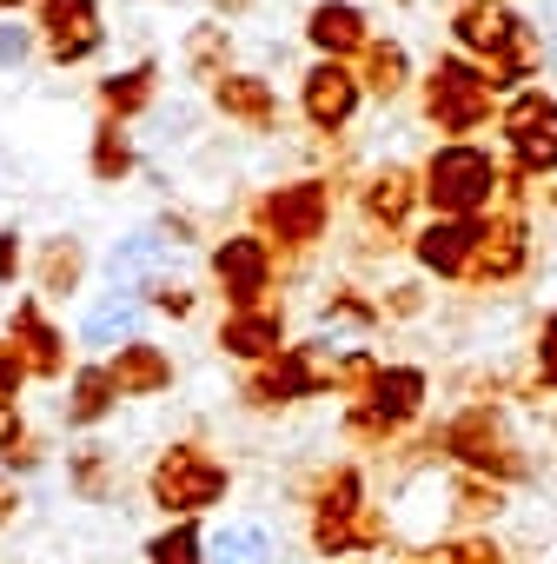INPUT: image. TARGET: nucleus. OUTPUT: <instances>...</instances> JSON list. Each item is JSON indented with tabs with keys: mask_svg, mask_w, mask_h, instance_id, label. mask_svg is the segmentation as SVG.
Wrapping results in <instances>:
<instances>
[{
	"mask_svg": "<svg viewBox=\"0 0 557 564\" xmlns=\"http://www.w3.org/2000/svg\"><path fill=\"white\" fill-rule=\"evenodd\" d=\"M252 219H259V239L265 246H278V252H313L326 239V226H332V186L326 180L272 186V193H259Z\"/></svg>",
	"mask_w": 557,
	"mask_h": 564,
	"instance_id": "5",
	"label": "nucleus"
},
{
	"mask_svg": "<svg viewBox=\"0 0 557 564\" xmlns=\"http://www.w3.org/2000/svg\"><path fill=\"white\" fill-rule=\"evenodd\" d=\"M34 34L47 47L54 67H80L107 47V28H100V0H34Z\"/></svg>",
	"mask_w": 557,
	"mask_h": 564,
	"instance_id": "11",
	"label": "nucleus"
},
{
	"mask_svg": "<svg viewBox=\"0 0 557 564\" xmlns=\"http://www.w3.org/2000/svg\"><path fill=\"white\" fill-rule=\"evenodd\" d=\"M313 544H319L326 557H346V551H372V544H385V518L365 505V485H359L352 465L326 478L319 511H313Z\"/></svg>",
	"mask_w": 557,
	"mask_h": 564,
	"instance_id": "7",
	"label": "nucleus"
},
{
	"mask_svg": "<svg viewBox=\"0 0 557 564\" xmlns=\"http://www.w3.org/2000/svg\"><path fill=\"white\" fill-rule=\"evenodd\" d=\"M212 107H219L232 127H245V133H272V127H278V94H272V80H259V74H219V80H212Z\"/></svg>",
	"mask_w": 557,
	"mask_h": 564,
	"instance_id": "19",
	"label": "nucleus"
},
{
	"mask_svg": "<svg viewBox=\"0 0 557 564\" xmlns=\"http://www.w3.org/2000/svg\"><path fill=\"white\" fill-rule=\"evenodd\" d=\"M94 173H100V180H127V173H133V140H127L120 120H100V127H94Z\"/></svg>",
	"mask_w": 557,
	"mask_h": 564,
	"instance_id": "28",
	"label": "nucleus"
},
{
	"mask_svg": "<svg viewBox=\"0 0 557 564\" xmlns=\"http://www.w3.org/2000/svg\"><path fill=\"white\" fill-rule=\"evenodd\" d=\"M531 379L544 392H557V306L537 319V339H531Z\"/></svg>",
	"mask_w": 557,
	"mask_h": 564,
	"instance_id": "33",
	"label": "nucleus"
},
{
	"mask_svg": "<svg viewBox=\"0 0 557 564\" xmlns=\"http://www.w3.org/2000/svg\"><path fill=\"white\" fill-rule=\"evenodd\" d=\"M418 193L432 219H484L504 206V153L478 140H445L418 166Z\"/></svg>",
	"mask_w": 557,
	"mask_h": 564,
	"instance_id": "2",
	"label": "nucleus"
},
{
	"mask_svg": "<svg viewBox=\"0 0 557 564\" xmlns=\"http://www.w3.org/2000/svg\"><path fill=\"white\" fill-rule=\"evenodd\" d=\"M113 399H120L113 372H107V366H87V372L74 379V405H67V419H74V425H94V419H100Z\"/></svg>",
	"mask_w": 557,
	"mask_h": 564,
	"instance_id": "27",
	"label": "nucleus"
},
{
	"mask_svg": "<svg viewBox=\"0 0 557 564\" xmlns=\"http://www.w3.org/2000/svg\"><path fill=\"white\" fill-rule=\"evenodd\" d=\"M272 279H278V252H272L259 232H226V239L212 246V286H219L226 313H239V306H265Z\"/></svg>",
	"mask_w": 557,
	"mask_h": 564,
	"instance_id": "10",
	"label": "nucleus"
},
{
	"mask_svg": "<svg viewBox=\"0 0 557 564\" xmlns=\"http://www.w3.org/2000/svg\"><path fill=\"white\" fill-rule=\"evenodd\" d=\"M425 372L418 366H379V379L359 392V405L346 412V432L352 438H365V445H385V438H398L418 412H425Z\"/></svg>",
	"mask_w": 557,
	"mask_h": 564,
	"instance_id": "8",
	"label": "nucleus"
},
{
	"mask_svg": "<svg viewBox=\"0 0 557 564\" xmlns=\"http://www.w3.org/2000/svg\"><path fill=\"white\" fill-rule=\"evenodd\" d=\"M179 54H186V74L206 80V87H212L219 74H232V67H226V61H232V34H226V28H193Z\"/></svg>",
	"mask_w": 557,
	"mask_h": 564,
	"instance_id": "26",
	"label": "nucleus"
},
{
	"mask_svg": "<svg viewBox=\"0 0 557 564\" xmlns=\"http://www.w3.org/2000/svg\"><path fill=\"white\" fill-rule=\"evenodd\" d=\"M359 107H365L359 67H346V61H313V67H306V80H299V113L313 120V133H346Z\"/></svg>",
	"mask_w": 557,
	"mask_h": 564,
	"instance_id": "13",
	"label": "nucleus"
},
{
	"mask_svg": "<svg viewBox=\"0 0 557 564\" xmlns=\"http://www.w3.org/2000/svg\"><path fill=\"white\" fill-rule=\"evenodd\" d=\"M14 8H28V0H0V21H14Z\"/></svg>",
	"mask_w": 557,
	"mask_h": 564,
	"instance_id": "41",
	"label": "nucleus"
},
{
	"mask_svg": "<svg viewBox=\"0 0 557 564\" xmlns=\"http://www.w3.org/2000/svg\"><path fill=\"white\" fill-rule=\"evenodd\" d=\"M21 379H28V359H21L14 346H0V392H14Z\"/></svg>",
	"mask_w": 557,
	"mask_h": 564,
	"instance_id": "38",
	"label": "nucleus"
},
{
	"mask_svg": "<svg viewBox=\"0 0 557 564\" xmlns=\"http://www.w3.org/2000/svg\"><path fill=\"white\" fill-rule=\"evenodd\" d=\"M179 239H166V232H133V239H120L113 246V279H127V286H146V279H160V265H166V252H173Z\"/></svg>",
	"mask_w": 557,
	"mask_h": 564,
	"instance_id": "22",
	"label": "nucleus"
},
{
	"mask_svg": "<svg viewBox=\"0 0 557 564\" xmlns=\"http://www.w3.org/2000/svg\"><path fill=\"white\" fill-rule=\"evenodd\" d=\"M418 206H425V193H418V166H379V173L359 186V213H365V226L385 232V239L412 232Z\"/></svg>",
	"mask_w": 557,
	"mask_h": 564,
	"instance_id": "16",
	"label": "nucleus"
},
{
	"mask_svg": "<svg viewBox=\"0 0 557 564\" xmlns=\"http://www.w3.org/2000/svg\"><path fill=\"white\" fill-rule=\"evenodd\" d=\"M80 272H87V252H80L74 239H54V252H47V265H41V286H47V293H74Z\"/></svg>",
	"mask_w": 557,
	"mask_h": 564,
	"instance_id": "31",
	"label": "nucleus"
},
{
	"mask_svg": "<svg viewBox=\"0 0 557 564\" xmlns=\"http://www.w3.org/2000/svg\"><path fill=\"white\" fill-rule=\"evenodd\" d=\"M438 445L458 458V471H478V478H491V485H524V478H531V458L511 445V432H504V419H498L491 405L458 412V419L438 432Z\"/></svg>",
	"mask_w": 557,
	"mask_h": 564,
	"instance_id": "6",
	"label": "nucleus"
},
{
	"mask_svg": "<svg viewBox=\"0 0 557 564\" xmlns=\"http://www.w3.org/2000/svg\"><path fill=\"white\" fill-rule=\"evenodd\" d=\"M306 41H313L319 61H346V67H359V54H365L379 34H372L365 8H352V0H319V8L306 14Z\"/></svg>",
	"mask_w": 557,
	"mask_h": 564,
	"instance_id": "17",
	"label": "nucleus"
},
{
	"mask_svg": "<svg viewBox=\"0 0 557 564\" xmlns=\"http://www.w3.org/2000/svg\"><path fill=\"white\" fill-rule=\"evenodd\" d=\"M133 326H140V306H133L127 293H113V300H100V306L80 319V339H87V346H120V339L133 346Z\"/></svg>",
	"mask_w": 557,
	"mask_h": 564,
	"instance_id": "25",
	"label": "nucleus"
},
{
	"mask_svg": "<svg viewBox=\"0 0 557 564\" xmlns=\"http://www.w3.org/2000/svg\"><path fill=\"white\" fill-rule=\"evenodd\" d=\"M133 293H140L153 313H173V319H186V313H193V286H179V279H166V272H160V279H146V286H133Z\"/></svg>",
	"mask_w": 557,
	"mask_h": 564,
	"instance_id": "34",
	"label": "nucleus"
},
{
	"mask_svg": "<svg viewBox=\"0 0 557 564\" xmlns=\"http://www.w3.org/2000/svg\"><path fill=\"white\" fill-rule=\"evenodd\" d=\"M478 239H484V219H425V226L412 232V259H418V272H432V279L471 286Z\"/></svg>",
	"mask_w": 557,
	"mask_h": 564,
	"instance_id": "14",
	"label": "nucleus"
},
{
	"mask_svg": "<svg viewBox=\"0 0 557 564\" xmlns=\"http://www.w3.org/2000/svg\"><path fill=\"white\" fill-rule=\"evenodd\" d=\"M359 87L372 94V100H398L405 87H412V54H405V41H372L365 54H359Z\"/></svg>",
	"mask_w": 557,
	"mask_h": 564,
	"instance_id": "20",
	"label": "nucleus"
},
{
	"mask_svg": "<svg viewBox=\"0 0 557 564\" xmlns=\"http://www.w3.org/2000/svg\"><path fill=\"white\" fill-rule=\"evenodd\" d=\"M326 319H346V326H372V319H379V306H365V300H352V293H332V300H326Z\"/></svg>",
	"mask_w": 557,
	"mask_h": 564,
	"instance_id": "37",
	"label": "nucleus"
},
{
	"mask_svg": "<svg viewBox=\"0 0 557 564\" xmlns=\"http://www.w3.org/2000/svg\"><path fill=\"white\" fill-rule=\"evenodd\" d=\"M199 551H206L199 524H193V518H179L166 538H153V551H146V557H153V564H199Z\"/></svg>",
	"mask_w": 557,
	"mask_h": 564,
	"instance_id": "32",
	"label": "nucleus"
},
{
	"mask_svg": "<svg viewBox=\"0 0 557 564\" xmlns=\"http://www.w3.org/2000/svg\"><path fill=\"white\" fill-rule=\"evenodd\" d=\"M34 28H14V21H0V67H21L28 54H34Z\"/></svg>",
	"mask_w": 557,
	"mask_h": 564,
	"instance_id": "36",
	"label": "nucleus"
},
{
	"mask_svg": "<svg viewBox=\"0 0 557 564\" xmlns=\"http://www.w3.org/2000/svg\"><path fill=\"white\" fill-rule=\"evenodd\" d=\"M498 107H504V94H498L491 74H484L478 61H465V54H438V61L418 74V113H425V127H438L445 140L484 133V127L498 120Z\"/></svg>",
	"mask_w": 557,
	"mask_h": 564,
	"instance_id": "3",
	"label": "nucleus"
},
{
	"mask_svg": "<svg viewBox=\"0 0 557 564\" xmlns=\"http://www.w3.org/2000/svg\"><path fill=\"white\" fill-rule=\"evenodd\" d=\"M451 498H458V518H465V524L504 511V485H491V478H478V471H458V478H451Z\"/></svg>",
	"mask_w": 557,
	"mask_h": 564,
	"instance_id": "29",
	"label": "nucleus"
},
{
	"mask_svg": "<svg viewBox=\"0 0 557 564\" xmlns=\"http://www.w3.org/2000/svg\"><path fill=\"white\" fill-rule=\"evenodd\" d=\"M226 485H232V471H226L212 452H199V445H173V452L153 465V505H166V511H179V518L212 511V505L226 498Z\"/></svg>",
	"mask_w": 557,
	"mask_h": 564,
	"instance_id": "9",
	"label": "nucleus"
},
{
	"mask_svg": "<svg viewBox=\"0 0 557 564\" xmlns=\"http://www.w3.org/2000/svg\"><path fill=\"white\" fill-rule=\"evenodd\" d=\"M498 153L524 186L557 180V100L544 87H524L498 107Z\"/></svg>",
	"mask_w": 557,
	"mask_h": 564,
	"instance_id": "4",
	"label": "nucleus"
},
{
	"mask_svg": "<svg viewBox=\"0 0 557 564\" xmlns=\"http://www.w3.org/2000/svg\"><path fill=\"white\" fill-rule=\"evenodd\" d=\"M14 339H21L14 352H21L34 372H61V366H67V352H61V333L41 319V306H21V313H14Z\"/></svg>",
	"mask_w": 557,
	"mask_h": 564,
	"instance_id": "24",
	"label": "nucleus"
},
{
	"mask_svg": "<svg viewBox=\"0 0 557 564\" xmlns=\"http://www.w3.org/2000/svg\"><path fill=\"white\" fill-rule=\"evenodd\" d=\"M272 557V538L259 524H226L212 538V564H265Z\"/></svg>",
	"mask_w": 557,
	"mask_h": 564,
	"instance_id": "30",
	"label": "nucleus"
},
{
	"mask_svg": "<svg viewBox=\"0 0 557 564\" xmlns=\"http://www.w3.org/2000/svg\"><path fill=\"white\" fill-rule=\"evenodd\" d=\"M107 372H113L120 399H146V392H166V386H173V366H166V352H160V346H146V339L120 346V359H113Z\"/></svg>",
	"mask_w": 557,
	"mask_h": 564,
	"instance_id": "21",
	"label": "nucleus"
},
{
	"mask_svg": "<svg viewBox=\"0 0 557 564\" xmlns=\"http://www.w3.org/2000/svg\"><path fill=\"white\" fill-rule=\"evenodd\" d=\"M212 8H226V14H245V8H252V0H212Z\"/></svg>",
	"mask_w": 557,
	"mask_h": 564,
	"instance_id": "40",
	"label": "nucleus"
},
{
	"mask_svg": "<svg viewBox=\"0 0 557 564\" xmlns=\"http://www.w3.org/2000/svg\"><path fill=\"white\" fill-rule=\"evenodd\" d=\"M451 54L478 61L504 100L537 80V34L511 0H458L451 8Z\"/></svg>",
	"mask_w": 557,
	"mask_h": 564,
	"instance_id": "1",
	"label": "nucleus"
},
{
	"mask_svg": "<svg viewBox=\"0 0 557 564\" xmlns=\"http://www.w3.org/2000/svg\"><path fill=\"white\" fill-rule=\"evenodd\" d=\"M425 564H504V551H498L491 538H458V544L425 551Z\"/></svg>",
	"mask_w": 557,
	"mask_h": 564,
	"instance_id": "35",
	"label": "nucleus"
},
{
	"mask_svg": "<svg viewBox=\"0 0 557 564\" xmlns=\"http://www.w3.org/2000/svg\"><path fill=\"white\" fill-rule=\"evenodd\" d=\"M531 265V213L524 206H498L484 213V239H478V265H471V286H511Z\"/></svg>",
	"mask_w": 557,
	"mask_h": 564,
	"instance_id": "12",
	"label": "nucleus"
},
{
	"mask_svg": "<svg viewBox=\"0 0 557 564\" xmlns=\"http://www.w3.org/2000/svg\"><path fill=\"white\" fill-rule=\"evenodd\" d=\"M313 392H326L319 339H313V346H286L278 359H265V366H252V372H245V399H252L259 412L293 405V399H313Z\"/></svg>",
	"mask_w": 557,
	"mask_h": 564,
	"instance_id": "15",
	"label": "nucleus"
},
{
	"mask_svg": "<svg viewBox=\"0 0 557 564\" xmlns=\"http://www.w3.org/2000/svg\"><path fill=\"white\" fill-rule=\"evenodd\" d=\"M153 80H160V67H153V61H140V67H127V74L100 80V113L127 127V120H133V113L153 100Z\"/></svg>",
	"mask_w": 557,
	"mask_h": 564,
	"instance_id": "23",
	"label": "nucleus"
},
{
	"mask_svg": "<svg viewBox=\"0 0 557 564\" xmlns=\"http://www.w3.org/2000/svg\"><path fill=\"white\" fill-rule=\"evenodd\" d=\"M21 272V246H14V232H0V279H14Z\"/></svg>",
	"mask_w": 557,
	"mask_h": 564,
	"instance_id": "39",
	"label": "nucleus"
},
{
	"mask_svg": "<svg viewBox=\"0 0 557 564\" xmlns=\"http://www.w3.org/2000/svg\"><path fill=\"white\" fill-rule=\"evenodd\" d=\"M219 346L245 366H265V359L286 352V313L278 306H239V313L219 319Z\"/></svg>",
	"mask_w": 557,
	"mask_h": 564,
	"instance_id": "18",
	"label": "nucleus"
}]
</instances>
